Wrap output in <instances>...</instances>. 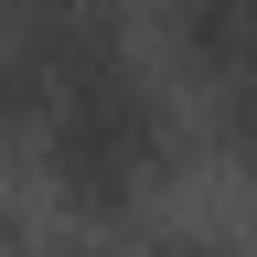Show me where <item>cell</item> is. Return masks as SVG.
Segmentation results:
<instances>
[{"instance_id":"cell-3","label":"cell","mask_w":257,"mask_h":257,"mask_svg":"<svg viewBox=\"0 0 257 257\" xmlns=\"http://www.w3.org/2000/svg\"><path fill=\"white\" fill-rule=\"evenodd\" d=\"M204 86H214V128H225V150L257 172V43H246V54H225Z\"/></svg>"},{"instance_id":"cell-1","label":"cell","mask_w":257,"mask_h":257,"mask_svg":"<svg viewBox=\"0 0 257 257\" xmlns=\"http://www.w3.org/2000/svg\"><path fill=\"white\" fill-rule=\"evenodd\" d=\"M43 161L54 182L75 193L86 214H118L172 172V118H161L150 75H128V54H96L75 64L54 96H43Z\"/></svg>"},{"instance_id":"cell-2","label":"cell","mask_w":257,"mask_h":257,"mask_svg":"<svg viewBox=\"0 0 257 257\" xmlns=\"http://www.w3.org/2000/svg\"><path fill=\"white\" fill-rule=\"evenodd\" d=\"M172 22H182V54L204 64V75L257 43V0H172Z\"/></svg>"}]
</instances>
